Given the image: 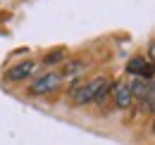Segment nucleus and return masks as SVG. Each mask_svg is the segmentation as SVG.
Instances as JSON below:
<instances>
[{
    "mask_svg": "<svg viewBox=\"0 0 155 145\" xmlns=\"http://www.w3.org/2000/svg\"><path fill=\"white\" fill-rule=\"evenodd\" d=\"M112 83L105 79V76H96V79H91L88 83H81L77 86L74 91H72V102L74 105H88V102H96V98L100 95V91H105V88H110Z\"/></svg>",
    "mask_w": 155,
    "mask_h": 145,
    "instance_id": "f257e3e1",
    "label": "nucleus"
},
{
    "mask_svg": "<svg viewBox=\"0 0 155 145\" xmlns=\"http://www.w3.org/2000/svg\"><path fill=\"white\" fill-rule=\"evenodd\" d=\"M60 86H62L60 72H48V74H41V76H36V79L31 81L29 93H31V95H48V93L58 91Z\"/></svg>",
    "mask_w": 155,
    "mask_h": 145,
    "instance_id": "f03ea898",
    "label": "nucleus"
},
{
    "mask_svg": "<svg viewBox=\"0 0 155 145\" xmlns=\"http://www.w3.org/2000/svg\"><path fill=\"white\" fill-rule=\"evenodd\" d=\"M38 69V62H34V60H26V62H19V64H15V67H10L7 74H5V79L7 81H12V83H17V81H24V79H29V76H34Z\"/></svg>",
    "mask_w": 155,
    "mask_h": 145,
    "instance_id": "7ed1b4c3",
    "label": "nucleus"
},
{
    "mask_svg": "<svg viewBox=\"0 0 155 145\" xmlns=\"http://www.w3.org/2000/svg\"><path fill=\"white\" fill-rule=\"evenodd\" d=\"M110 95L115 98V105H117L119 109H129V107H131V102H134L131 91H129V83H124V81H117V83H112Z\"/></svg>",
    "mask_w": 155,
    "mask_h": 145,
    "instance_id": "20e7f679",
    "label": "nucleus"
},
{
    "mask_svg": "<svg viewBox=\"0 0 155 145\" xmlns=\"http://www.w3.org/2000/svg\"><path fill=\"white\" fill-rule=\"evenodd\" d=\"M84 72H86V62H81V60H72V62L64 64V72L60 74V76H62V79H79Z\"/></svg>",
    "mask_w": 155,
    "mask_h": 145,
    "instance_id": "39448f33",
    "label": "nucleus"
},
{
    "mask_svg": "<svg viewBox=\"0 0 155 145\" xmlns=\"http://www.w3.org/2000/svg\"><path fill=\"white\" fill-rule=\"evenodd\" d=\"M64 60H67V50H64V48H58V50H50V53L43 57V64H45V67H55V64L64 62Z\"/></svg>",
    "mask_w": 155,
    "mask_h": 145,
    "instance_id": "423d86ee",
    "label": "nucleus"
},
{
    "mask_svg": "<svg viewBox=\"0 0 155 145\" xmlns=\"http://www.w3.org/2000/svg\"><path fill=\"white\" fill-rule=\"evenodd\" d=\"M146 62H148L146 57L136 55V57H131V60L127 62V72H129V74H136V76H138V74H141V69L146 67Z\"/></svg>",
    "mask_w": 155,
    "mask_h": 145,
    "instance_id": "0eeeda50",
    "label": "nucleus"
}]
</instances>
